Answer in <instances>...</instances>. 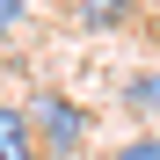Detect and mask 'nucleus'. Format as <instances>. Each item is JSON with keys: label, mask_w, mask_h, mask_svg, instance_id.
Masks as SVG:
<instances>
[{"label": "nucleus", "mask_w": 160, "mask_h": 160, "mask_svg": "<svg viewBox=\"0 0 160 160\" xmlns=\"http://www.w3.org/2000/svg\"><path fill=\"white\" fill-rule=\"evenodd\" d=\"M29 124H37L44 153H58V160H73L80 146H88V109H80L73 95H58V88H44V95L29 102Z\"/></svg>", "instance_id": "obj_1"}, {"label": "nucleus", "mask_w": 160, "mask_h": 160, "mask_svg": "<svg viewBox=\"0 0 160 160\" xmlns=\"http://www.w3.org/2000/svg\"><path fill=\"white\" fill-rule=\"evenodd\" d=\"M0 160H44V138L29 109H15V102H0Z\"/></svg>", "instance_id": "obj_2"}, {"label": "nucleus", "mask_w": 160, "mask_h": 160, "mask_svg": "<svg viewBox=\"0 0 160 160\" xmlns=\"http://www.w3.org/2000/svg\"><path fill=\"white\" fill-rule=\"evenodd\" d=\"M66 15L80 29H124V22H138V0H66Z\"/></svg>", "instance_id": "obj_3"}, {"label": "nucleus", "mask_w": 160, "mask_h": 160, "mask_svg": "<svg viewBox=\"0 0 160 160\" xmlns=\"http://www.w3.org/2000/svg\"><path fill=\"white\" fill-rule=\"evenodd\" d=\"M124 102H131V117H160V66H153V73H131Z\"/></svg>", "instance_id": "obj_4"}, {"label": "nucleus", "mask_w": 160, "mask_h": 160, "mask_svg": "<svg viewBox=\"0 0 160 160\" xmlns=\"http://www.w3.org/2000/svg\"><path fill=\"white\" fill-rule=\"evenodd\" d=\"M29 15H37V0H0V44H15Z\"/></svg>", "instance_id": "obj_5"}, {"label": "nucleus", "mask_w": 160, "mask_h": 160, "mask_svg": "<svg viewBox=\"0 0 160 160\" xmlns=\"http://www.w3.org/2000/svg\"><path fill=\"white\" fill-rule=\"evenodd\" d=\"M117 160H160V131H138V138H124Z\"/></svg>", "instance_id": "obj_6"}]
</instances>
